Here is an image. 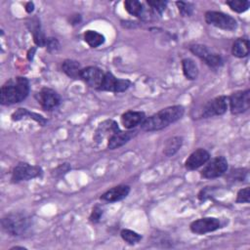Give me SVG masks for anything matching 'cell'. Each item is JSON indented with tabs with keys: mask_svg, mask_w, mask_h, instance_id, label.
<instances>
[{
	"mask_svg": "<svg viewBox=\"0 0 250 250\" xmlns=\"http://www.w3.org/2000/svg\"><path fill=\"white\" fill-rule=\"evenodd\" d=\"M185 113L184 106L177 104L165 107L155 114L146 117L141 124L143 131L151 132L161 130L170 124L180 120Z\"/></svg>",
	"mask_w": 250,
	"mask_h": 250,
	"instance_id": "cell-1",
	"label": "cell"
},
{
	"mask_svg": "<svg viewBox=\"0 0 250 250\" xmlns=\"http://www.w3.org/2000/svg\"><path fill=\"white\" fill-rule=\"evenodd\" d=\"M29 94V81L22 76H17L7 80L1 87L0 103L10 105L22 102Z\"/></svg>",
	"mask_w": 250,
	"mask_h": 250,
	"instance_id": "cell-2",
	"label": "cell"
},
{
	"mask_svg": "<svg viewBox=\"0 0 250 250\" xmlns=\"http://www.w3.org/2000/svg\"><path fill=\"white\" fill-rule=\"evenodd\" d=\"M2 229L9 234L19 236L27 231L31 226L30 217L22 212H13L5 215L1 220Z\"/></svg>",
	"mask_w": 250,
	"mask_h": 250,
	"instance_id": "cell-3",
	"label": "cell"
},
{
	"mask_svg": "<svg viewBox=\"0 0 250 250\" xmlns=\"http://www.w3.org/2000/svg\"><path fill=\"white\" fill-rule=\"evenodd\" d=\"M189 50L192 54L197 56L201 61H203L210 67L217 68L223 64L222 57L206 45L194 44L189 47Z\"/></svg>",
	"mask_w": 250,
	"mask_h": 250,
	"instance_id": "cell-4",
	"label": "cell"
},
{
	"mask_svg": "<svg viewBox=\"0 0 250 250\" xmlns=\"http://www.w3.org/2000/svg\"><path fill=\"white\" fill-rule=\"evenodd\" d=\"M205 21L208 24L224 30H234L237 27L236 21L231 16L222 12H217V11L206 12Z\"/></svg>",
	"mask_w": 250,
	"mask_h": 250,
	"instance_id": "cell-5",
	"label": "cell"
},
{
	"mask_svg": "<svg viewBox=\"0 0 250 250\" xmlns=\"http://www.w3.org/2000/svg\"><path fill=\"white\" fill-rule=\"evenodd\" d=\"M42 169L37 165H30L25 162L19 163L12 172L11 180L13 183L28 181L41 176Z\"/></svg>",
	"mask_w": 250,
	"mask_h": 250,
	"instance_id": "cell-6",
	"label": "cell"
},
{
	"mask_svg": "<svg viewBox=\"0 0 250 250\" xmlns=\"http://www.w3.org/2000/svg\"><path fill=\"white\" fill-rule=\"evenodd\" d=\"M200 174L205 179H214L224 175L228 170V160L224 156H217L208 160Z\"/></svg>",
	"mask_w": 250,
	"mask_h": 250,
	"instance_id": "cell-7",
	"label": "cell"
},
{
	"mask_svg": "<svg viewBox=\"0 0 250 250\" xmlns=\"http://www.w3.org/2000/svg\"><path fill=\"white\" fill-rule=\"evenodd\" d=\"M229 108L232 114H240L245 112L250 106V90L236 91L228 98Z\"/></svg>",
	"mask_w": 250,
	"mask_h": 250,
	"instance_id": "cell-8",
	"label": "cell"
},
{
	"mask_svg": "<svg viewBox=\"0 0 250 250\" xmlns=\"http://www.w3.org/2000/svg\"><path fill=\"white\" fill-rule=\"evenodd\" d=\"M104 74L105 72L97 66H87L81 69L80 79H82L91 88L100 91Z\"/></svg>",
	"mask_w": 250,
	"mask_h": 250,
	"instance_id": "cell-9",
	"label": "cell"
},
{
	"mask_svg": "<svg viewBox=\"0 0 250 250\" xmlns=\"http://www.w3.org/2000/svg\"><path fill=\"white\" fill-rule=\"evenodd\" d=\"M221 228V221L215 217H205L193 221L189 229L193 233L205 234L215 231Z\"/></svg>",
	"mask_w": 250,
	"mask_h": 250,
	"instance_id": "cell-10",
	"label": "cell"
},
{
	"mask_svg": "<svg viewBox=\"0 0 250 250\" xmlns=\"http://www.w3.org/2000/svg\"><path fill=\"white\" fill-rule=\"evenodd\" d=\"M131 86V81L128 79H119L111 72H105L103 84L100 91H107L112 93H121L126 91Z\"/></svg>",
	"mask_w": 250,
	"mask_h": 250,
	"instance_id": "cell-11",
	"label": "cell"
},
{
	"mask_svg": "<svg viewBox=\"0 0 250 250\" xmlns=\"http://www.w3.org/2000/svg\"><path fill=\"white\" fill-rule=\"evenodd\" d=\"M228 109V97L219 96L209 101L202 109V117L208 118L224 114Z\"/></svg>",
	"mask_w": 250,
	"mask_h": 250,
	"instance_id": "cell-12",
	"label": "cell"
},
{
	"mask_svg": "<svg viewBox=\"0 0 250 250\" xmlns=\"http://www.w3.org/2000/svg\"><path fill=\"white\" fill-rule=\"evenodd\" d=\"M36 100L45 110L55 109L61 104L60 95L51 88H42L36 94Z\"/></svg>",
	"mask_w": 250,
	"mask_h": 250,
	"instance_id": "cell-13",
	"label": "cell"
},
{
	"mask_svg": "<svg viewBox=\"0 0 250 250\" xmlns=\"http://www.w3.org/2000/svg\"><path fill=\"white\" fill-rule=\"evenodd\" d=\"M118 131H120V129L114 120H104L98 126L94 135V141L101 143L104 138L109 139Z\"/></svg>",
	"mask_w": 250,
	"mask_h": 250,
	"instance_id": "cell-14",
	"label": "cell"
},
{
	"mask_svg": "<svg viewBox=\"0 0 250 250\" xmlns=\"http://www.w3.org/2000/svg\"><path fill=\"white\" fill-rule=\"evenodd\" d=\"M210 159V153L204 148H197L189 154L185 162V167L188 170H195L204 165Z\"/></svg>",
	"mask_w": 250,
	"mask_h": 250,
	"instance_id": "cell-15",
	"label": "cell"
},
{
	"mask_svg": "<svg viewBox=\"0 0 250 250\" xmlns=\"http://www.w3.org/2000/svg\"><path fill=\"white\" fill-rule=\"evenodd\" d=\"M130 192V187L126 185H119L113 187L104 192L101 196V199L105 202H116L120 201L127 197Z\"/></svg>",
	"mask_w": 250,
	"mask_h": 250,
	"instance_id": "cell-16",
	"label": "cell"
},
{
	"mask_svg": "<svg viewBox=\"0 0 250 250\" xmlns=\"http://www.w3.org/2000/svg\"><path fill=\"white\" fill-rule=\"evenodd\" d=\"M137 135L136 130H129V131H118L114 135H112L107 142V146L109 149H116L120 146L127 144L132 138Z\"/></svg>",
	"mask_w": 250,
	"mask_h": 250,
	"instance_id": "cell-17",
	"label": "cell"
},
{
	"mask_svg": "<svg viewBox=\"0 0 250 250\" xmlns=\"http://www.w3.org/2000/svg\"><path fill=\"white\" fill-rule=\"evenodd\" d=\"M146 114L143 111L128 110L121 115V123L126 129H133L138 125H141L146 119Z\"/></svg>",
	"mask_w": 250,
	"mask_h": 250,
	"instance_id": "cell-18",
	"label": "cell"
},
{
	"mask_svg": "<svg viewBox=\"0 0 250 250\" xmlns=\"http://www.w3.org/2000/svg\"><path fill=\"white\" fill-rule=\"evenodd\" d=\"M27 26H28L30 32L32 33L34 43L39 47H44L46 45L47 38L45 37V34L41 28L40 21L38 20V18L34 17V18L30 19L27 21Z\"/></svg>",
	"mask_w": 250,
	"mask_h": 250,
	"instance_id": "cell-19",
	"label": "cell"
},
{
	"mask_svg": "<svg viewBox=\"0 0 250 250\" xmlns=\"http://www.w3.org/2000/svg\"><path fill=\"white\" fill-rule=\"evenodd\" d=\"M62 71L72 79H80V63L74 60H65L62 63Z\"/></svg>",
	"mask_w": 250,
	"mask_h": 250,
	"instance_id": "cell-20",
	"label": "cell"
},
{
	"mask_svg": "<svg viewBox=\"0 0 250 250\" xmlns=\"http://www.w3.org/2000/svg\"><path fill=\"white\" fill-rule=\"evenodd\" d=\"M231 53L236 58H244L249 54V40L245 37L237 38L231 47Z\"/></svg>",
	"mask_w": 250,
	"mask_h": 250,
	"instance_id": "cell-21",
	"label": "cell"
},
{
	"mask_svg": "<svg viewBox=\"0 0 250 250\" xmlns=\"http://www.w3.org/2000/svg\"><path fill=\"white\" fill-rule=\"evenodd\" d=\"M124 7L130 15L135 16L137 18L145 19V17L146 16V11L143 3H141L140 1L126 0L124 2Z\"/></svg>",
	"mask_w": 250,
	"mask_h": 250,
	"instance_id": "cell-22",
	"label": "cell"
},
{
	"mask_svg": "<svg viewBox=\"0 0 250 250\" xmlns=\"http://www.w3.org/2000/svg\"><path fill=\"white\" fill-rule=\"evenodd\" d=\"M183 73L188 80H194L198 76V67L196 63L189 58H186L182 61Z\"/></svg>",
	"mask_w": 250,
	"mask_h": 250,
	"instance_id": "cell-23",
	"label": "cell"
},
{
	"mask_svg": "<svg viewBox=\"0 0 250 250\" xmlns=\"http://www.w3.org/2000/svg\"><path fill=\"white\" fill-rule=\"evenodd\" d=\"M183 145V138L180 136H175L169 138L164 146V154L166 156H173L182 146Z\"/></svg>",
	"mask_w": 250,
	"mask_h": 250,
	"instance_id": "cell-24",
	"label": "cell"
},
{
	"mask_svg": "<svg viewBox=\"0 0 250 250\" xmlns=\"http://www.w3.org/2000/svg\"><path fill=\"white\" fill-rule=\"evenodd\" d=\"M85 42L92 48H97L104 44V36L95 30H87L84 33Z\"/></svg>",
	"mask_w": 250,
	"mask_h": 250,
	"instance_id": "cell-25",
	"label": "cell"
},
{
	"mask_svg": "<svg viewBox=\"0 0 250 250\" xmlns=\"http://www.w3.org/2000/svg\"><path fill=\"white\" fill-rule=\"evenodd\" d=\"M32 116L33 119H35L38 123L44 125L46 120L39 114H36V113H33V112H30L28 111L26 108H19L17 111H15L13 114H12V119L14 121H18L20 119H21L22 117H25V116Z\"/></svg>",
	"mask_w": 250,
	"mask_h": 250,
	"instance_id": "cell-26",
	"label": "cell"
},
{
	"mask_svg": "<svg viewBox=\"0 0 250 250\" xmlns=\"http://www.w3.org/2000/svg\"><path fill=\"white\" fill-rule=\"evenodd\" d=\"M120 235H121L122 239L130 245L137 244L142 239L141 234H139L138 232H136L134 230H131V229H122L121 232H120Z\"/></svg>",
	"mask_w": 250,
	"mask_h": 250,
	"instance_id": "cell-27",
	"label": "cell"
},
{
	"mask_svg": "<svg viewBox=\"0 0 250 250\" xmlns=\"http://www.w3.org/2000/svg\"><path fill=\"white\" fill-rule=\"evenodd\" d=\"M227 5L236 13H243L248 10L250 2L248 0H231L227 1Z\"/></svg>",
	"mask_w": 250,
	"mask_h": 250,
	"instance_id": "cell-28",
	"label": "cell"
},
{
	"mask_svg": "<svg viewBox=\"0 0 250 250\" xmlns=\"http://www.w3.org/2000/svg\"><path fill=\"white\" fill-rule=\"evenodd\" d=\"M176 5L179 9L180 14L183 17H189L193 12V5L190 2L178 1V2H176Z\"/></svg>",
	"mask_w": 250,
	"mask_h": 250,
	"instance_id": "cell-29",
	"label": "cell"
},
{
	"mask_svg": "<svg viewBox=\"0 0 250 250\" xmlns=\"http://www.w3.org/2000/svg\"><path fill=\"white\" fill-rule=\"evenodd\" d=\"M250 201V188L248 187L238 190L236 195L237 203H249Z\"/></svg>",
	"mask_w": 250,
	"mask_h": 250,
	"instance_id": "cell-30",
	"label": "cell"
},
{
	"mask_svg": "<svg viewBox=\"0 0 250 250\" xmlns=\"http://www.w3.org/2000/svg\"><path fill=\"white\" fill-rule=\"evenodd\" d=\"M146 3L159 14H162V12L165 10L167 6V1L162 0H148Z\"/></svg>",
	"mask_w": 250,
	"mask_h": 250,
	"instance_id": "cell-31",
	"label": "cell"
},
{
	"mask_svg": "<svg viewBox=\"0 0 250 250\" xmlns=\"http://www.w3.org/2000/svg\"><path fill=\"white\" fill-rule=\"evenodd\" d=\"M46 48L49 52H54L57 51L60 48V43L59 41L54 38V37H48L46 40Z\"/></svg>",
	"mask_w": 250,
	"mask_h": 250,
	"instance_id": "cell-32",
	"label": "cell"
},
{
	"mask_svg": "<svg viewBox=\"0 0 250 250\" xmlns=\"http://www.w3.org/2000/svg\"><path fill=\"white\" fill-rule=\"evenodd\" d=\"M102 215H103V210H102V208H101L100 206L96 205V206L93 208V210H92V213H91V215H90V220H91L92 222H94V223L99 222L100 219H101V217H102Z\"/></svg>",
	"mask_w": 250,
	"mask_h": 250,
	"instance_id": "cell-33",
	"label": "cell"
},
{
	"mask_svg": "<svg viewBox=\"0 0 250 250\" xmlns=\"http://www.w3.org/2000/svg\"><path fill=\"white\" fill-rule=\"evenodd\" d=\"M243 175H245V172H243L242 169H237V170H234V171L231 172L230 177H231V179H232L233 181H235V180L242 181L243 178H244Z\"/></svg>",
	"mask_w": 250,
	"mask_h": 250,
	"instance_id": "cell-34",
	"label": "cell"
},
{
	"mask_svg": "<svg viewBox=\"0 0 250 250\" xmlns=\"http://www.w3.org/2000/svg\"><path fill=\"white\" fill-rule=\"evenodd\" d=\"M69 169H70V166H69L67 163H63V164H62L61 166H59V167L55 170V175L58 176V175L60 174V175L62 176V175H63V174H65Z\"/></svg>",
	"mask_w": 250,
	"mask_h": 250,
	"instance_id": "cell-35",
	"label": "cell"
},
{
	"mask_svg": "<svg viewBox=\"0 0 250 250\" xmlns=\"http://www.w3.org/2000/svg\"><path fill=\"white\" fill-rule=\"evenodd\" d=\"M33 10H34V4H33V2H27V3L25 4V11H26L27 13H31Z\"/></svg>",
	"mask_w": 250,
	"mask_h": 250,
	"instance_id": "cell-36",
	"label": "cell"
},
{
	"mask_svg": "<svg viewBox=\"0 0 250 250\" xmlns=\"http://www.w3.org/2000/svg\"><path fill=\"white\" fill-rule=\"evenodd\" d=\"M34 52H35V48H32V50H31V49L29 50V52H28V54H27V55H28L27 57H28V60H29V61H31V60H32Z\"/></svg>",
	"mask_w": 250,
	"mask_h": 250,
	"instance_id": "cell-37",
	"label": "cell"
}]
</instances>
